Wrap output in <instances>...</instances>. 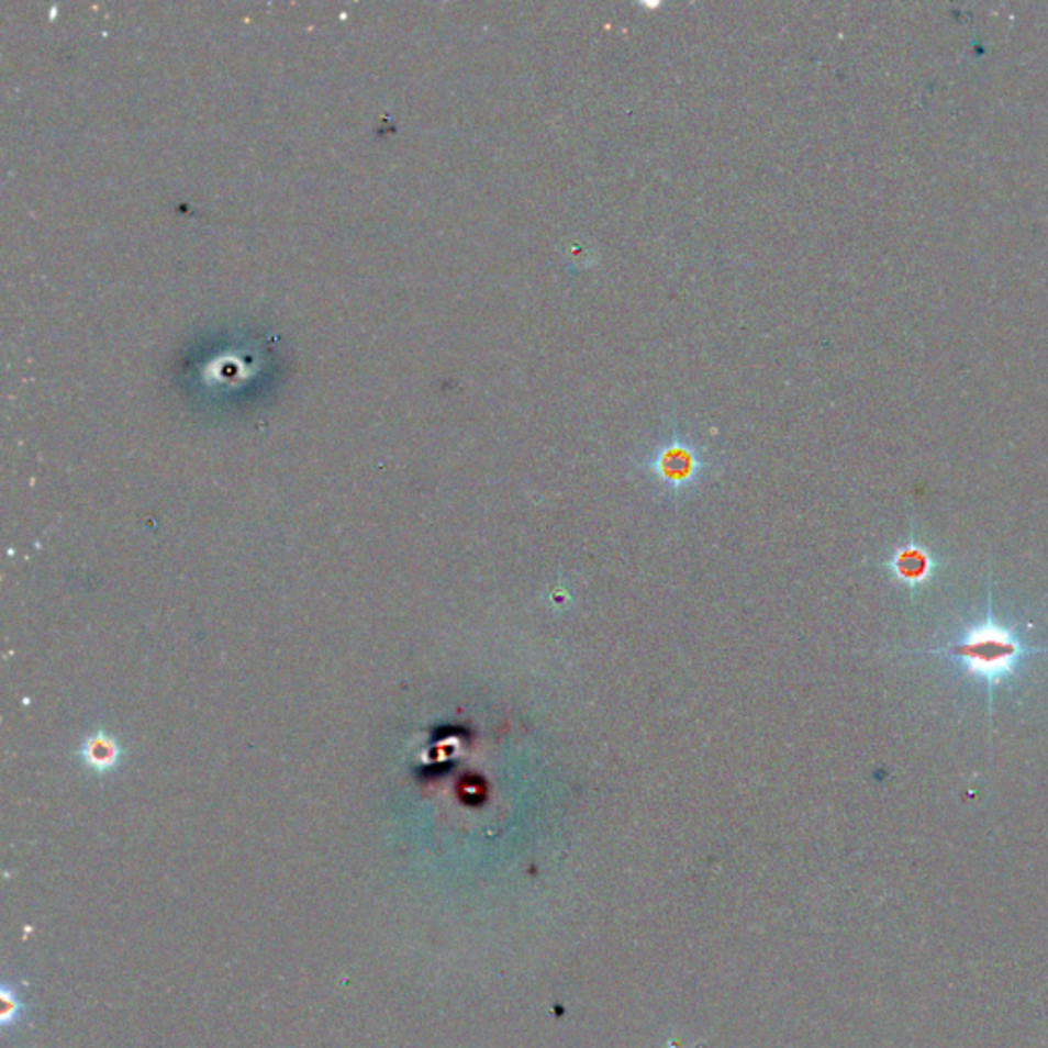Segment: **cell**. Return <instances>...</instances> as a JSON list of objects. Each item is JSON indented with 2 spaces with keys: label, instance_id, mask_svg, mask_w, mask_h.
<instances>
[{
  "label": "cell",
  "instance_id": "6da1fadb",
  "mask_svg": "<svg viewBox=\"0 0 1048 1048\" xmlns=\"http://www.w3.org/2000/svg\"><path fill=\"white\" fill-rule=\"evenodd\" d=\"M934 654L959 661L965 674L981 680L989 689H993L1002 687L1018 674L1024 659L1034 654H1048V649H1034L1024 644L1016 631L997 623L989 606L985 621H979L955 642H950L943 649H936Z\"/></svg>",
  "mask_w": 1048,
  "mask_h": 1048
},
{
  "label": "cell",
  "instance_id": "3957f363",
  "mask_svg": "<svg viewBox=\"0 0 1048 1048\" xmlns=\"http://www.w3.org/2000/svg\"><path fill=\"white\" fill-rule=\"evenodd\" d=\"M87 760H89V765L97 766L99 770H105L109 766L118 762V748L109 739L94 737L90 742L89 748H87Z\"/></svg>",
  "mask_w": 1048,
  "mask_h": 1048
},
{
  "label": "cell",
  "instance_id": "7a4b0ae2",
  "mask_svg": "<svg viewBox=\"0 0 1048 1048\" xmlns=\"http://www.w3.org/2000/svg\"><path fill=\"white\" fill-rule=\"evenodd\" d=\"M887 568L891 569V573L898 582L910 586L915 590V588L928 584L929 580L934 578L938 561H936V555L932 554L928 547L919 545L915 539H910V543L901 545L898 551L893 554Z\"/></svg>",
  "mask_w": 1048,
  "mask_h": 1048
}]
</instances>
